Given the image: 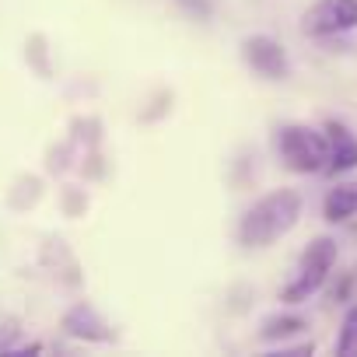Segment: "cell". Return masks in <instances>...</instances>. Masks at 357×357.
<instances>
[{
    "label": "cell",
    "instance_id": "cell-9",
    "mask_svg": "<svg viewBox=\"0 0 357 357\" xmlns=\"http://www.w3.org/2000/svg\"><path fill=\"white\" fill-rule=\"evenodd\" d=\"M336 354L357 357V305L347 308V315H343V326H340V336H336Z\"/></svg>",
    "mask_w": 357,
    "mask_h": 357
},
{
    "label": "cell",
    "instance_id": "cell-6",
    "mask_svg": "<svg viewBox=\"0 0 357 357\" xmlns=\"http://www.w3.org/2000/svg\"><path fill=\"white\" fill-rule=\"evenodd\" d=\"M326 140H329V165H326V172L340 175V172L357 168V137L350 130H343L340 123H329L326 126Z\"/></svg>",
    "mask_w": 357,
    "mask_h": 357
},
{
    "label": "cell",
    "instance_id": "cell-8",
    "mask_svg": "<svg viewBox=\"0 0 357 357\" xmlns=\"http://www.w3.org/2000/svg\"><path fill=\"white\" fill-rule=\"evenodd\" d=\"M67 329L74 333V336H88V340H105L109 333H105V322L91 312V308H74L70 315H67Z\"/></svg>",
    "mask_w": 357,
    "mask_h": 357
},
{
    "label": "cell",
    "instance_id": "cell-10",
    "mask_svg": "<svg viewBox=\"0 0 357 357\" xmlns=\"http://www.w3.org/2000/svg\"><path fill=\"white\" fill-rule=\"evenodd\" d=\"M305 329V319L298 315H280V319H266L263 322V336L266 340H284V336H294Z\"/></svg>",
    "mask_w": 357,
    "mask_h": 357
},
{
    "label": "cell",
    "instance_id": "cell-4",
    "mask_svg": "<svg viewBox=\"0 0 357 357\" xmlns=\"http://www.w3.org/2000/svg\"><path fill=\"white\" fill-rule=\"evenodd\" d=\"M305 32L308 36H336L357 29V0H319L305 15Z\"/></svg>",
    "mask_w": 357,
    "mask_h": 357
},
{
    "label": "cell",
    "instance_id": "cell-1",
    "mask_svg": "<svg viewBox=\"0 0 357 357\" xmlns=\"http://www.w3.org/2000/svg\"><path fill=\"white\" fill-rule=\"evenodd\" d=\"M301 218V197L294 190H273L263 200H256L242 225H238V242L249 249H266L277 238H284Z\"/></svg>",
    "mask_w": 357,
    "mask_h": 357
},
{
    "label": "cell",
    "instance_id": "cell-7",
    "mask_svg": "<svg viewBox=\"0 0 357 357\" xmlns=\"http://www.w3.org/2000/svg\"><path fill=\"white\" fill-rule=\"evenodd\" d=\"M322 211H326V221H333V225L354 218L357 214V186H336V190H329Z\"/></svg>",
    "mask_w": 357,
    "mask_h": 357
},
{
    "label": "cell",
    "instance_id": "cell-2",
    "mask_svg": "<svg viewBox=\"0 0 357 357\" xmlns=\"http://www.w3.org/2000/svg\"><path fill=\"white\" fill-rule=\"evenodd\" d=\"M280 154L294 172H322L329 165V140L312 126H284L280 130Z\"/></svg>",
    "mask_w": 357,
    "mask_h": 357
},
{
    "label": "cell",
    "instance_id": "cell-3",
    "mask_svg": "<svg viewBox=\"0 0 357 357\" xmlns=\"http://www.w3.org/2000/svg\"><path fill=\"white\" fill-rule=\"evenodd\" d=\"M333 263H336V242H333V238H315V242L305 249L301 266H298V277H294L291 287L284 291V301L298 305V301H305L308 294H315V291L322 287V280L329 277Z\"/></svg>",
    "mask_w": 357,
    "mask_h": 357
},
{
    "label": "cell",
    "instance_id": "cell-5",
    "mask_svg": "<svg viewBox=\"0 0 357 357\" xmlns=\"http://www.w3.org/2000/svg\"><path fill=\"white\" fill-rule=\"evenodd\" d=\"M245 60L263 77H284L287 74V53H284V46L273 43V39H266V36H252L245 43Z\"/></svg>",
    "mask_w": 357,
    "mask_h": 357
}]
</instances>
